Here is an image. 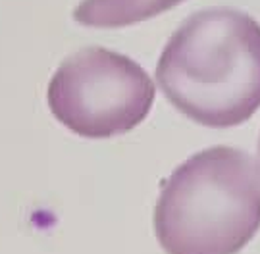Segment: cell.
<instances>
[{
  "mask_svg": "<svg viewBox=\"0 0 260 254\" xmlns=\"http://www.w3.org/2000/svg\"><path fill=\"white\" fill-rule=\"evenodd\" d=\"M168 102L205 127H235L260 108V23L216 6L191 14L172 33L156 64Z\"/></svg>",
  "mask_w": 260,
  "mask_h": 254,
  "instance_id": "cell-1",
  "label": "cell"
},
{
  "mask_svg": "<svg viewBox=\"0 0 260 254\" xmlns=\"http://www.w3.org/2000/svg\"><path fill=\"white\" fill-rule=\"evenodd\" d=\"M258 229L260 166L233 147L187 158L154 208V233L166 254H237Z\"/></svg>",
  "mask_w": 260,
  "mask_h": 254,
  "instance_id": "cell-2",
  "label": "cell"
},
{
  "mask_svg": "<svg viewBox=\"0 0 260 254\" xmlns=\"http://www.w3.org/2000/svg\"><path fill=\"white\" fill-rule=\"evenodd\" d=\"M145 67L104 47H85L56 67L47 104L64 127L85 139H110L135 129L154 104Z\"/></svg>",
  "mask_w": 260,
  "mask_h": 254,
  "instance_id": "cell-3",
  "label": "cell"
},
{
  "mask_svg": "<svg viewBox=\"0 0 260 254\" xmlns=\"http://www.w3.org/2000/svg\"><path fill=\"white\" fill-rule=\"evenodd\" d=\"M181 2L183 0H81L74 10V19L85 27L120 29L156 18Z\"/></svg>",
  "mask_w": 260,
  "mask_h": 254,
  "instance_id": "cell-4",
  "label": "cell"
},
{
  "mask_svg": "<svg viewBox=\"0 0 260 254\" xmlns=\"http://www.w3.org/2000/svg\"><path fill=\"white\" fill-rule=\"evenodd\" d=\"M258 152H260V139H258Z\"/></svg>",
  "mask_w": 260,
  "mask_h": 254,
  "instance_id": "cell-5",
  "label": "cell"
}]
</instances>
